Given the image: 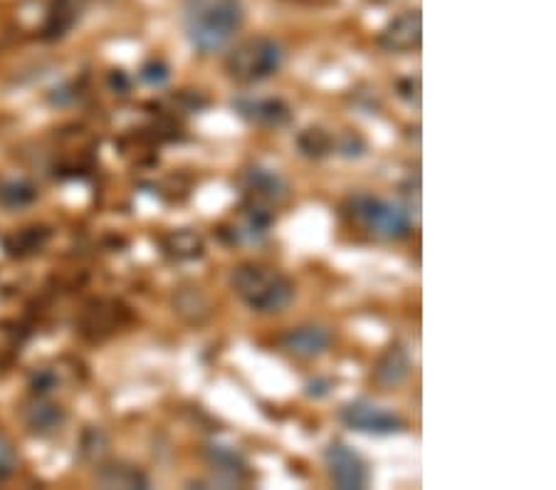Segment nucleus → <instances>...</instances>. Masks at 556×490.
Returning <instances> with one entry per match:
<instances>
[{
    "label": "nucleus",
    "mask_w": 556,
    "mask_h": 490,
    "mask_svg": "<svg viewBox=\"0 0 556 490\" xmlns=\"http://www.w3.org/2000/svg\"><path fill=\"white\" fill-rule=\"evenodd\" d=\"M230 285L250 310L263 312V315L282 312L294 298V285L287 275L257 263L238 265L230 275Z\"/></svg>",
    "instance_id": "2"
},
{
    "label": "nucleus",
    "mask_w": 556,
    "mask_h": 490,
    "mask_svg": "<svg viewBox=\"0 0 556 490\" xmlns=\"http://www.w3.org/2000/svg\"><path fill=\"white\" fill-rule=\"evenodd\" d=\"M205 461L218 476L215 483L220 486H240L248 478V463L238 451L228 449V445H208L205 449Z\"/></svg>",
    "instance_id": "10"
},
{
    "label": "nucleus",
    "mask_w": 556,
    "mask_h": 490,
    "mask_svg": "<svg viewBox=\"0 0 556 490\" xmlns=\"http://www.w3.org/2000/svg\"><path fill=\"white\" fill-rule=\"evenodd\" d=\"M424 42V17L420 11H406L386 25L379 45L386 52H414Z\"/></svg>",
    "instance_id": "8"
},
{
    "label": "nucleus",
    "mask_w": 556,
    "mask_h": 490,
    "mask_svg": "<svg viewBox=\"0 0 556 490\" xmlns=\"http://www.w3.org/2000/svg\"><path fill=\"white\" fill-rule=\"evenodd\" d=\"M325 463L337 488L362 490L369 486V466L346 443H331L325 451Z\"/></svg>",
    "instance_id": "5"
},
{
    "label": "nucleus",
    "mask_w": 556,
    "mask_h": 490,
    "mask_svg": "<svg viewBox=\"0 0 556 490\" xmlns=\"http://www.w3.org/2000/svg\"><path fill=\"white\" fill-rule=\"evenodd\" d=\"M17 468V453L8 436L0 434V483H5L8 478L15 474Z\"/></svg>",
    "instance_id": "21"
},
{
    "label": "nucleus",
    "mask_w": 556,
    "mask_h": 490,
    "mask_svg": "<svg viewBox=\"0 0 556 490\" xmlns=\"http://www.w3.org/2000/svg\"><path fill=\"white\" fill-rule=\"evenodd\" d=\"M87 11V0H52L48 17L42 25L45 40H60L75 28L79 17Z\"/></svg>",
    "instance_id": "11"
},
{
    "label": "nucleus",
    "mask_w": 556,
    "mask_h": 490,
    "mask_svg": "<svg viewBox=\"0 0 556 490\" xmlns=\"http://www.w3.org/2000/svg\"><path fill=\"white\" fill-rule=\"evenodd\" d=\"M240 186H243L245 193V206L255 209L273 211V206L285 201L287 196L285 178L275 172H267V168H248L240 178Z\"/></svg>",
    "instance_id": "7"
},
{
    "label": "nucleus",
    "mask_w": 556,
    "mask_h": 490,
    "mask_svg": "<svg viewBox=\"0 0 556 490\" xmlns=\"http://www.w3.org/2000/svg\"><path fill=\"white\" fill-rule=\"evenodd\" d=\"M243 0H186L184 30L201 52H218L243 25Z\"/></svg>",
    "instance_id": "1"
},
{
    "label": "nucleus",
    "mask_w": 556,
    "mask_h": 490,
    "mask_svg": "<svg viewBox=\"0 0 556 490\" xmlns=\"http://www.w3.org/2000/svg\"><path fill=\"white\" fill-rule=\"evenodd\" d=\"M364 149H366V145H364V139H358L356 134H346V137L339 141V151H342L344 156H362L364 154Z\"/></svg>",
    "instance_id": "24"
},
{
    "label": "nucleus",
    "mask_w": 556,
    "mask_h": 490,
    "mask_svg": "<svg viewBox=\"0 0 556 490\" xmlns=\"http://www.w3.org/2000/svg\"><path fill=\"white\" fill-rule=\"evenodd\" d=\"M23 418H25V426L33 434H52L58 431L62 424H65V412H62V406L52 404V401L42 399L38 394V399H33L28 406H25L23 412Z\"/></svg>",
    "instance_id": "14"
},
{
    "label": "nucleus",
    "mask_w": 556,
    "mask_h": 490,
    "mask_svg": "<svg viewBox=\"0 0 556 490\" xmlns=\"http://www.w3.org/2000/svg\"><path fill=\"white\" fill-rule=\"evenodd\" d=\"M112 87L122 95L129 92V79H127V75L122 73V70H114V73H112Z\"/></svg>",
    "instance_id": "26"
},
{
    "label": "nucleus",
    "mask_w": 556,
    "mask_h": 490,
    "mask_svg": "<svg viewBox=\"0 0 556 490\" xmlns=\"http://www.w3.org/2000/svg\"><path fill=\"white\" fill-rule=\"evenodd\" d=\"M48 238H50V234L45 228H23V230H17V234L8 236L3 240V246H5L8 255L23 257V255L40 251V248L48 243Z\"/></svg>",
    "instance_id": "18"
},
{
    "label": "nucleus",
    "mask_w": 556,
    "mask_h": 490,
    "mask_svg": "<svg viewBox=\"0 0 556 490\" xmlns=\"http://www.w3.org/2000/svg\"><path fill=\"white\" fill-rule=\"evenodd\" d=\"M97 483L102 488H149V478L143 470H139L131 463H110V466H102L100 474H97Z\"/></svg>",
    "instance_id": "15"
},
{
    "label": "nucleus",
    "mask_w": 556,
    "mask_h": 490,
    "mask_svg": "<svg viewBox=\"0 0 556 490\" xmlns=\"http://www.w3.org/2000/svg\"><path fill=\"white\" fill-rule=\"evenodd\" d=\"M342 422L349 429L362 431V434H374V436H389L403 429L401 416H396L389 409L376 406L371 401H352L342 409Z\"/></svg>",
    "instance_id": "6"
},
{
    "label": "nucleus",
    "mask_w": 556,
    "mask_h": 490,
    "mask_svg": "<svg viewBox=\"0 0 556 490\" xmlns=\"http://www.w3.org/2000/svg\"><path fill=\"white\" fill-rule=\"evenodd\" d=\"M399 92L408 104L420 106V77H406L399 85Z\"/></svg>",
    "instance_id": "23"
},
{
    "label": "nucleus",
    "mask_w": 556,
    "mask_h": 490,
    "mask_svg": "<svg viewBox=\"0 0 556 490\" xmlns=\"http://www.w3.org/2000/svg\"><path fill=\"white\" fill-rule=\"evenodd\" d=\"M410 374V356L401 344H391L374 367V381L381 389H396Z\"/></svg>",
    "instance_id": "13"
},
{
    "label": "nucleus",
    "mask_w": 556,
    "mask_h": 490,
    "mask_svg": "<svg viewBox=\"0 0 556 490\" xmlns=\"http://www.w3.org/2000/svg\"><path fill=\"white\" fill-rule=\"evenodd\" d=\"M329 342H331V335L325 327H317V325L290 329V332L282 337L285 350L292 356H300V360H314V356L327 352Z\"/></svg>",
    "instance_id": "12"
},
{
    "label": "nucleus",
    "mask_w": 556,
    "mask_h": 490,
    "mask_svg": "<svg viewBox=\"0 0 556 490\" xmlns=\"http://www.w3.org/2000/svg\"><path fill=\"white\" fill-rule=\"evenodd\" d=\"M188 292V298H191V302H186L184 298H178L176 300V307H178V312H181V315H186L188 319H201L199 317V312H208V302H205V298L201 296L199 292V288H191V290H186Z\"/></svg>",
    "instance_id": "22"
},
{
    "label": "nucleus",
    "mask_w": 556,
    "mask_h": 490,
    "mask_svg": "<svg viewBox=\"0 0 556 490\" xmlns=\"http://www.w3.org/2000/svg\"><path fill=\"white\" fill-rule=\"evenodd\" d=\"M298 147L302 149L304 156L321 159V156H327L329 151H334L337 145H334V139H331L325 129L314 127V129H307V131L300 134Z\"/></svg>",
    "instance_id": "19"
},
{
    "label": "nucleus",
    "mask_w": 556,
    "mask_h": 490,
    "mask_svg": "<svg viewBox=\"0 0 556 490\" xmlns=\"http://www.w3.org/2000/svg\"><path fill=\"white\" fill-rule=\"evenodd\" d=\"M349 216L381 240H401L410 234L408 211L379 196L356 193L349 199Z\"/></svg>",
    "instance_id": "4"
},
{
    "label": "nucleus",
    "mask_w": 556,
    "mask_h": 490,
    "mask_svg": "<svg viewBox=\"0 0 556 490\" xmlns=\"http://www.w3.org/2000/svg\"><path fill=\"white\" fill-rule=\"evenodd\" d=\"M38 199V189L25 178H3L0 181V206L8 211H17L30 206Z\"/></svg>",
    "instance_id": "16"
},
{
    "label": "nucleus",
    "mask_w": 556,
    "mask_h": 490,
    "mask_svg": "<svg viewBox=\"0 0 556 490\" xmlns=\"http://www.w3.org/2000/svg\"><path fill=\"white\" fill-rule=\"evenodd\" d=\"M232 110H236L240 117L250 124H257V127H285L287 122L292 120L290 104L282 100H275V97H238L232 102Z\"/></svg>",
    "instance_id": "9"
},
{
    "label": "nucleus",
    "mask_w": 556,
    "mask_h": 490,
    "mask_svg": "<svg viewBox=\"0 0 556 490\" xmlns=\"http://www.w3.org/2000/svg\"><path fill=\"white\" fill-rule=\"evenodd\" d=\"M285 50L273 38H250L238 45L226 60L228 75L240 85H257L280 73Z\"/></svg>",
    "instance_id": "3"
},
{
    "label": "nucleus",
    "mask_w": 556,
    "mask_h": 490,
    "mask_svg": "<svg viewBox=\"0 0 556 490\" xmlns=\"http://www.w3.org/2000/svg\"><path fill=\"white\" fill-rule=\"evenodd\" d=\"M52 387H55V377H52L50 372H42V374H38V377L33 379V391H35V394H48V391H52Z\"/></svg>",
    "instance_id": "25"
},
{
    "label": "nucleus",
    "mask_w": 556,
    "mask_h": 490,
    "mask_svg": "<svg viewBox=\"0 0 556 490\" xmlns=\"http://www.w3.org/2000/svg\"><path fill=\"white\" fill-rule=\"evenodd\" d=\"M164 251L176 261H193L203 255V240L193 230H174L172 236L164 238Z\"/></svg>",
    "instance_id": "17"
},
{
    "label": "nucleus",
    "mask_w": 556,
    "mask_h": 490,
    "mask_svg": "<svg viewBox=\"0 0 556 490\" xmlns=\"http://www.w3.org/2000/svg\"><path fill=\"white\" fill-rule=\"evenodd\" d=\"M141 83H147L149 87H164L168 83V77H172V67L166 65L164 60H149L147 65L141 67Z\"/></svg>",
    "instance_id": "20"
}]
</instances>
